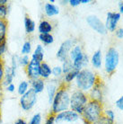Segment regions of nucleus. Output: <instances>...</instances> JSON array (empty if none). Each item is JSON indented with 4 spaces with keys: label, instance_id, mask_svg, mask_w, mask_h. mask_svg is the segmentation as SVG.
Wrapping results in <instances>:
<instances>
[{
    "label": "nucleus",
    "instance_id": "58836bf2",
    "mask_svg": "<svg viewBox=\"0 0 123 124\" xmlns=\"http://www.w3.org/2000/svg\"><path fill=\"white\" fill-rule=\"evenodd\" d=\"M115 34L118 39H123V28H117L115 31Z\"/></svg>",
    "mask_w": 123,
    "mask_h": 124
},
{
    "label": "nucleus",
    "instance_id": "72a5a7b5",
    "mask_svg": "<svg viewBox=\"0 0 123 124\" xmlns=\"http://www.w3.org/2000/svg\"><path fill=\"white\" fill-rule=\"evenodd\" d=\"M63 74V71H62V68L59 67V66H56L52 68V75L55 77V78H59L61 77V75Z\"/></svg>",
    "mask_w": 123,
    "mask_h": 124
},
{
    "label": "nucleus",
    "instance_id": "f704fd0d",
    "mask_svg": "<svg viewBox=\"0 0 123 124\" xmlns=\"http://www.w3.org/2000/svg\"><path fill=\"white\" fill-rule=\"evenodd\" d=\"M6 16H7V7H6V6H1L0 5V19L6 20Z\"/></svg>",
    "mask_w": 123,
    "mask_h": 124
},
{
    "label": "nucleus",
    "instance_id": "ddd939ff",
    "mask_svg": "<svg viewBox=\"0 0 123 124\" xmlns=\"http://www.w3.org/2000/svg\"><path fill=\"white\" fill-rule=\"evenodd\" d=\"M73 63V67L74 69L77 70V71H80L84 68H85V67L88 65L89 63V58L86 55L85 53L82 52L81 54H79L78 56H77L75 59H73L72 60Z\"/></svg>",
    "mask_w": 123,
    "mask_h": 124
},
{
    "label": "nucleus",
    "instance_id": "2f4dec72",
    "mask_svg": "<svg viewBox=\"0 0 123 124\" xmlns=\"http://www.w3.org/2000/svg\"><path fill=\"white\" fill-rule=\"evenodd\" d=\"M6 51V38H0V58Z\"/></svg>",
    "mask_w": 123,
    "mask_h": 124
},
{
    "label": "nucleus",
    "instance_id": "f03ea898",
    "mask_svg": "<svg viewBox=\"0 0 123 124\" xmlns=\"http://www.w3.org/2000/svg\"><path fill=\"white\" fill-rule=\"evenodd\" d=\"M99 78L94 72L89 68H84L79 71L76 78V85L77 89L85 93L89 92L94 86Z\"/></svg>",
    "mask_w": 123,
    "mask_h": 124
},
{
    "label": "nucleus",
    "instance_id": "aec40b11",
    "mask_svg": "<svg viewBox=\"0 0 123 124\" xmlns=\"http://www.w3.org/2000/svg\"><path fill=\"white\" fill-rule=\"evenodd\" d=\"M43 59H44V49H43V46L37 45L33 53H32V55H31V59L36 60V61L40 62V63H42Z\"/></svg>",
    "mask_w": 123,
    "mask_h": 124
},
{
    "label": "nucleus",
    "instance_id": "9b49d317",
    "mask_svg": "<svg viewBox=\"0 0 123 124\" xmlns=\"http://www.w3.org/2000/svg\"><path fill=\"white\" fill-rule=\"evenodd\" d=\"M79 114L75 112L74 111L68 110L64 111L62 112H59L55 115V122L59 123L61 121H66V122H74L79 120Z\"/></svg>",
    "mask_w": 123,
    "mask_h": 124
},
{
    "label": "nucleus",
    "instance_id": "2eb2a0df",
    "mask_svg": "<svg viewBox=\"0 0 123 124\" xmlns=\"http://www.w3.org/2000/svg\"><path fill=\"white\" fill-rule=\"evenodd\" d=\"M58 89H59V87H58L57 82H55V81H50V82H49V83L47 84L46 90H47V93H48L49 104H51V102H52V101H53V98H54V96H55Z\"/></svg>",
    "mask_w": 123,
    "mask_h": 124
},
{
    "label": "nucleus",
    "instance_id": "6ab92c4d",
    "mask_svg": "<svg viewBox=\"0 0 123 124\" xmlns=\"http://www.w3.org/2000/svg\"><path fill=\"white\" fill-rule=\"evenodd\" d=\"M31 89L37 93H42L43 90L46 88V85H45V81L41 79V78H38L36 80L31 81Z\"/></svg>",
    "mask_w": 123,
    "mask_h": 124
},
{
    "label": "nucleus",
    "instance_id": "1a4fd4ad",
    "mask_svg": "<svg viewBox=\"0 0 123 124\" xmlns=\"http://www.w3.org/2000/svg\"><path fill=\"white\" fill-rule=\"evenodd\" d=\"M86 22L90 27L93 31H95L97 33L102 34V35L107 33V30H106L104 23L96 16H89L86 18Z\"/></svg>",
    "mask_w": 123,
    "mask_h": 124
},
{
    "label": "nucleus",
    "instance_id": "a878e982",
    "mask_svg": "<svg viewBox=\"0 0 123 124\" xmlns=\"http://www.w3.org/2000/svg\"><path fill=\"white\" fill-rule=\"evenodd\" d=\"M29 89H30V88H29V83L26 82V81H22L21 83L18 85V87H17V93L22 96L23 94H24Z\"/></svg>",
    "mask_w": 123,
    "mask_h": 124
},
{
    "label": "nucleus",
    "instance_id": "4be33fe9",
    "mask_svg": "<svg viewBox=\"0 0 123 124\" xmlns=\"http://www.w3.org/2000/svg\"><path fill=\"white\" fill-rule=\"evenodd\" d=\"M15 77V74L13 72L11 67H7L6 69L5 70V78H4V80H5V84L6 85L12 84L14 78Z\"/></svg>",
    "mask_w": 123,
    "mask_h": 124
},
{
    "label": "nucleus",
    "instance_id": "c03bdc74",
    "mask_svg": "<svg viewBox=\"0 0 123 124\" xmlns=\"http://www.w3.org/2000/svg\"><path fill=\"white\" fill-rule=\"evenodd\" d=\"M6 3H7L6 0H0V5H1V6H6Z\"/></svg>",
    "mask_w": 123,
    "mask_h": 124
},
{
    "label": "nucleus",
    "instance_id": "423d86ee",
    "mask_svg": "<svg viewBox=\"0 0 123 124\" xmlns=\"http://www.w3.org/2000/svg\"><path fill=\"white\" fill-rule=\"evenodd\" d=\"M36 102H37V93L31 88H30L20 98V106L25 112H28L31 109L33 108V106L36 104Z\"/></svg>",
    "mask_w": 123,
    "mask_h": 124
},
{
    "label": "nucleus",
    "instance_id": "c9c22d12",
    "mask_svg": "<svg viewBox=\"0 0 123 124\" xmlns=\"http://www.w3.org/2000/svg\"><path fill=\"white\" fill-rule=\"evenodd\" d=\"M5 78V65L3 59L0 58V82H2Z\"/></svg>",
    "mask_w": 123,
    "mask_h": 124
},
{
    "label": "nucleus",
    "instance_id": "09e8293b",
    "mask_svg": "<svg viewBox=\"0 0 123 124\" xmlns=\"http://www.w3.org/2000/svg\"><path fill=\"white\" fill-rule=\"evenodd\" d=\"M85 124H88V123H85Z\"/></svg>",
    "mask_w": 123,
    "mask_h": 124
},
{
    "label": "nucleus",
    "instance_id": "79ce46f5",
    "mask_svg": "<svg viewBox=\"0 0 123 124\" xmlns=\"http://www.w3.org/2000/svg\"><path fill=\"white\" fill-rule=\"evenodd\" d=\"M15 124H27V122H26V121H25L24 119L20 118L15 121Z\"/></svg>",
    "mask_w": 123,
    "mask_h": 124
},
{
    "label": "nucleus",
    "instance_id": "4468645a",
    "mask_svg": "<svg viewBox=\"0 0 123 124\" xmlns=\"http://www.w3.org/2000/svg\"><path fill=\"white\" fill-rule=\"evenodd\" d=\"M91 63L93 68H101L102 66V62H103V59H102V50H98L94 51L93 54L92 55V58H91Z\"/></svg>",
    "mask_w": 123,
    "mask_h": 124
},
{
    "label": "nucleus",
    "instance_id": "f3484780",
    "mask_svg": "<svg viewBox=\"0 0 123 124\" xmlns=\"http://www.w3.org/2000/svg\"><path fill=\"white\" fill-rule=\"evenodd\" d=\"M44 12L47 16L52 17L59 14V8L58 6L51 3H46L44 6Z\"/></svg>",
    "mask_w": 123,
    "mask_h": 124
},
{
    "label": "nucleus",
    "instance_id": "0eeeda50",
    "mask_svg": "<svg viewBox=\"0 0 123 124\" xmlns=\"http://www.w3.org/2000/svg\"><path fill=\"white\" fill-rule=\"evenodd\" d=\"M76 42H77V40L75 39H68V40H64L57 51V58L60 59L62 62L68 59L69 58V53H70L71 50L73 49V47L76 45Z\"/></svg>",
    "mask_w": 123,
    "mask_h": 124
},
{
    "label": "nucleus",
    "instance_id": "37998d69",
    "mask_svg": "<svg viewBox=\"0 0 123 124\" xmlns=\"http://www.w3.org/2000/svg\"><path fill=\"white\" fill-rule=\"evenodd\" d=\"M119 13L123 16V2H119Z\"/></svg>",
    "mask_w": 123,
    "mask_h": 124
},
{
    "label": "nucleus",
    "instance_id": "de8ad7c7",
    "mask_svg": "<svg viewBox=\"0 0 123 124\" xmlns=\"http://www.w3.org/2000/svg\"><path fill=\"white\" fill-rule=\"evenodd\" d=\"M0 121H1V104H0Z\"/></svg>",
    "mask_w": 123,
    "mask_h": 124
},
{
    "label": "nucleus",
    "instance_id": "5701e85b",
    "mask_svg": "<svg viewBox=\"0 0 123 124\" xmlns=\"http://www.w3.org/2000/svg\"><path fill=\"white\" fill-rule=\"evenodd\" d=\"M40 40L45 45H49L54 42V37L51 33H46V34H40L39 35Z\"/></svg>",
    "mask_w": 123,
    "mask_h": 124
},
{
    "label": "nucleus",
    "instance_id": "a18cd8bd",
    "mask_svg": "<svg viewBox=\"0 0 123 124\" xmlns=\"http://www.w3.org/2000/svg\"><path fill=\"white\" fill-rule=\"evenodd\" d=\"M81 4H88L90 3V0H80Z\"/></svg>",
    "mask_w": 123,
    "mask_h": 124
},
{
    "label": "nucleus",
    "instance_id": "49530a36",
    "mask_svg": "<svg viewBox=\"0 0 123 124\" xmlns=\"http://www.w3.org/2000/svg\"><path fill=\"white\" fill-rule=\"evenodd\" d=\"M1 96H2V87L0 85V98H1Z\"/></svg>",
    "mask_w": 123,
    "mask_h": 124
},
{
    "label": "nucleus",
    "instance_id": "7c9ffc66",
    "mask_svg": "<svg viewBox=\"0 0 123 124\" xmlns=\"http://www.w3.org/2000/svg\"><path fill=\"white\" fill-rule=\"evenodd\" d=\"M42 121V116L40 113H35V114L31 117V121H29L27 124H40Z\"/></svg>",
    "mask_w": 123,
    "mask_h": 124
},
{
    "label": "nucleus",
    "instance_id": "473e14b6",
    "mask_svg": "<svg viewBox=\"0 0 123 124\" xmlns=\"http://www.w3.org/2000/svg\"><path fill=\"white\" fill-rule=\"evenodd\" d=\"M114 122L111 121L108 118H106L105 116L102 115L101 118H99L95 122H93L92 124H113Z\"/></svg>",
    "mask_w": 123,
    "mask_h": 124
},
{
    "label": "nucleus",
    "instance_id": "20e7f679",
    "mask_svg": "<svg viewBox=\"0 0 123 124\" xmlns=\"http://www.w3.org/2000/svg\"><path fill=\"white\" fill-rule=\"evenodd\" d=\"M89 96L86 93L77 89L70 94V109L80 115L89 102Z\"/></svg>",
    "mask_w": 123,
    "mask_h": 124
},
{
    "label": "nucleus",
    "instance_id": "39448f33",
    "mask_svg": "<svg viewBox=\"0 0 123 124\" xmlns=\"http://www.w3.org/2000/svg\"><path fill=\"white\" fill-rule=\"evenodd\" d=\"M120 63V53L115 48L111 47L106 51L103 58V65L104 70L108 75L113 74L117 69L118 65Z\"/></svg>",
    "mask_w": 123,
    "mask_h": 124
},
{
    "label": "nucleus",
    "instance_id": "e433bc0d",
    "mask_svg": "<svg viewBox=\"0 0 123 124\" xmlns=\"http://www.w3.org/2000/svg\"><path fill=\"white\" fill-rule=\"evenodd\" d=\"M115 106L117 109H119L120 111H123V94L115 102Z\"/></svg>",
    "mask_w": 123,
    "mask_h": 124
},
{
    "label": "nucleus",
    "instance_id": "f257e3e1",
    "mask_svg": "<svg viewBox=\"0 0 123 124\" xmlns=\"http://www.w3.org/2000/svg\"><path fill=\"white\" fill-rule=\"evenodd\" d=\"M70 94L65 84L59 87L51 102L52 114L56 115L64 111H68L70 108Z\"/></svg>",
    "mask_w": 123,
    "mask_h": 124
},
{
    "label": "nucleus",
    "instance_id": "ea45409f",
    "mask_svg": "<svg viewBox=\"0 0 123 124\" xmlns=\"http://www.w3.org/2000/svg\"><path fill=\"white\" fill-rule=\"evenodd\" d=\"M68 3H69V5H70L71 6L76 7V6H79L81 4V2H80V0H69Z\"/></svg>",
    "mask_w": 123,
    "mask_h": 124
},
{
    "label": "nucleus",
    "instance_id": "393cba45",
    "mask_svg": "<svg viewBox=\"0 0 123 124\" xmlns=\"http://www.w3.org/2000/svg\"><path fill=\"white\" fill-rule=\"evenodd\" d=\"M62 71L64 74H67L68 72L72 71L74 69V67H73V63L71 61L69 58L68 59H66L65 61H63V65H62Z\"/></svg>",
    "mask_w": 123,
    "mask_h": 124
},
{
    "label": "nucleus",
    "instance_id": "4c0bfd02",
    "mask_svg": "<svg viewBox=\"0 0 123 124\" xmlns=\"http://www.w3.org/2000/svg\"><path fill=\"white\" fill-rule=\"evenodd\" d=\"M54 122H55V115L51 113L47 118L46 121H45V124H54Z\"/></svg>",
    "mask_w": 123,
    "mask_h": 124
},
{
    "label": "nucleus",
    "instance_id": "9d476101",
    "mask_svg": "<svg viewBox=\"0 0 123 124\" xmlns=\"http://www.w3.org/2000/svg\"><path fill=\"white\" fill-rule=\"evenodd\" d=\"M104 84L100 78L98 81L96 82V84L94 85V86L92 87V89L89 91V99L90 100H95V101H99L102 102V98H103V93H104Z\"/></svg>",
    "mask_w": 123,
    "mask_h": 124
},
{
    "label": "nucleus",
    "instance_id": "c85d7f7f",
    "mask_svg": "<svg viewBox=\"0 0 123 124\" xmlns=\"http://www.w3.org/2000/svg\"><path fill=\"white\" fill-rule=\"evenodd\" d=\"M103 116H105L106 118H108L111 121H112V122H114L115 118H116V114H115L113 110H111V109L104 110L103 111Z\"/></svg>",
    "mask_w": 123,
    "mask_h": 124
},
{
    "label": "nucleus",
    "instance_id": "b1692460",
    "mask_svg": "<svg viewBox=\"0 0 123 124\" xmlns=\"http://www.w3.org/2000/svg\"><path fill=\"white\" fill-rule=\"evenodd\" d=\"M79 73V71H77L76 69H73L72 71L68 72L67 74H65L64 76V84H69L72 81L76 80L77 74Z\"/></svg>",
    "mask_w": 123,
    "mask_h": 124
},
{
    "label": "nucleus",
    "instance_id": "a211bd4d",
    "mask_svg": "<svg viewBox=\"0 0 123 124\" xmlns=\"http://www.w3.org/2000/svg\"><path fill=\"white\" fill-rule=\"evenodd\" d=\"M52 30L53 26L51 24V23H49V21H46V20L40 21V23L38 25V31H39L40 34L51 33Z\"/></svg>",
    "mask_w": 123,
    "mask_h": 124
},
{
    "label": "nucleus",
    "instance_id": "a19ab883",
    "mask_svg": "<svg viewBox=\"0 0 123 124\" xmlns=\"http://www.w3.org/2000/svg\"><path fill=\"white\" fill-rule=\"evenodd\" d=\"M15 90V85L13 84V83L12 84L8 85H6V91H7V92H9V93H14Z\"/></svg>",
    "mask_w": 123,
    "mask_h": 124
},
{
    "label": "nucleus",
    "instance_id": "6e6552de",
    "mask_svg": "<svg viewBox=\"0 0 123 124\" xmlns=\"http://www.w3.org/2000/svg\"><path fill=\"white\" fill-rule=\"evenodd\" d=\"M120 18H121V15L119 12H108L104 23L107 31H109L111 32H113L116 31Z\"/></svg>",
    "mask_w": 123,
    "mask_h": 124
},
{
    "label": "nucleus",
    "instance_id": "7ed1b4c3",
    "mask_svg": "<svg viewBox=\"0 0 123 124\" xmlns=\"http://www.w3.org/2000/svg\"><path fill=\"white\" fill-rule=\"evenodd\" d=\"M103 111L104 108L102 102L89 100L81 115L85 121V123L92 124L103 115Z\"/></svg>",
    "mask_w": 123,
    "mask_h": 124
},
{
    "label": "nucleus",
    "instance_id": "c756f323",
    "mask_svg": "<svg viewBox=\"0 0 123 124\" xmlns=\"http://www.w3.org/2000/svg\"><path fill=\"white\" fill-rule=\"evenodd\" d=\"M30 60H31V59H30V58H29L28 55H22V57L18 58V63L21 66L24 67V68H26L28 66V64L30 63Z\"/></svg>",
    "mask_w": 123,
    "mask_h": 124
},
{
    "label": "nucleus",
    "instance_id": "bb28decb",
    "mask_svg": "<svg viewBox=\"0 0 123 124\" xmlns=\"http://www.w3.org/2000/svg\"><path fill=\"white\" fill-rule=\"evenodd\" d=\"M31 52V43L30 40H27L25 41L24 43L23 44L22 46V50H21V53L22 55H28Z\"/></svg>",
    "mask_w": 123,
    "mask_h": 124
},
{
    "label": "nucleus",
    "instance_id": "dca6fc26",
    "mask_svg": "<svg viewBox=\"0 0 123 124\" xmlns=\"http://www.w3.org/2000/svg\"><path fill=\"white\" fill-rule=\"evenodd\" d=\"M52 75V68L49 67V65L46 62L40 63V78L41 79H48Z\"/></svg>",
    "mask_w": 123,
    "mask_h": 124
},
{
    "label": "nucleus",
    "instance_id": "cd10ccee",
    "mask_svg": "<svg viewBox=\"0 0 123 124\" xmlns=\"http://www.w3.org/2000/svg\"><path fill=\"white\" fill-rule=\"evenodd\" d=\"M6 31H7L6 20L0 19V38H6Z\"/></svg>",
    "mask_w": 123,
    "mask_h": 124
},
{
    "label": "nucleus",
    "instance_id": "f8f14e48",
    "mask_svg": "<svg viewBox=\"0 0 123 124\" xmlns=\"http://www.w3.org/2000/svg\"><path fill=\"white\" fill-rule=\"evenodd\" d=\"M40 62L33 60V59H31L30 63L25 68L26 75H27V77L31 81L36 80L38 78H40Z\"/></svg>",
    "mask_w": 123,
    "mask_h": 124
},
{
    "label": "nucleus",
    "instance_id": "412c9836",
    "mask_svg": "<svg viewBox=\"0 0 123 124\" xmlns=\"http://www.w3.org/2000/svg\"><path fill=\"white\" fill-rule=\"evenodd\" d=\"M35 27H36V24H35V22L31 18H30L29 16H25L24 17V28L25 31L28 34L32 33L34 31H35Z\"/></svg>",
    "mask_w": 123,
    "mask_h": 124
}]
</instances>
